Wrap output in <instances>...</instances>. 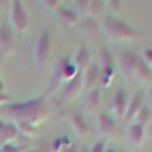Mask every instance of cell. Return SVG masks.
<instances>
[{
    "mask_svg": "<svg viewBox=\"0 0 152 152\" xmlns=\"http://www.w3.org/2000/svg\"><path fill=\"white\" fill-rule=\"evenodd\" d=\"M49 94L43 96H34V99H28V101H15V103H9L4 107H0V116L2 120H11L13 124L17 122H30L39 126L52 116V105H49Z\"/></svg>",
    "mask_w": 152,
    "mask_h": 152,
    "instance_id": "cell-1",
    "label": "cell"
},
{
    "mask_svg": "<svg viewBox=\"0 0 152 152\" xmlns=\"http://www.w3.org/2000/svg\"><path fill=\"white\" fill-rule=\"evenodd\" d=\"M101 32H105V37L111 41H139V39H144L141 30L133 28L122 17H114V15H107L101 22Z\"/></svg>",
    "mask_w": 152,
    "mask_h": 152,
    "instance_id": "cell-2",
    "label": "cell"
},
{
    "mask_svg": "<svg viewBox=\"0 0 152 152\" xmlns=\"http://www.w3.org/2000/svg\"><path fill=\"white\" fill-rule=\"evenodd\" d=\"M79 73L77 66L73 64V58L71 56H64V58H60L58 62H56V69H54V77H52V84H49V90H47V94H52V90L58 86V84H69L71 79H73L75 75Z\"/></svg>",
    "mask_w": 152,
    "mask_h": 152,
    "instance_id": "cell-3",
    "label": "cell"
},
{
    "mask_svg": "<svg viewBox=\"0 0 152 152\" xmlns=\"http://www.w3.org/2000/svg\"><path fill=\"white\" fill-rule=\"evenodd\" d=\"M32 58L37 66H43L49 62V58H52V32H49V28L41 30L37 34L34 45H32Z\"/></svg>",
    "mask_w": 152,
    "mask_h": 152,
    "instance_id": "cell-4",
    "label": "cell"
},
{
    "mask_svg": "<svg viewBox=\"0 0 152 152\" xmlns=\"http://www.w3.org/2000/svg\"><path fill=\"white\" fill-rule=\"evenodd\" d=\"M9 26L15 30V34L26 32V28H28V13H26V9L19 0H13L11 2V9H9Z\"/></svg>",
    "mask_w": 152,
    "mask_h": 152,
    "instance_id": "cell-5",
    "label": "cell"
},
{
    "mask_svg": "<svg viewBox=\"0 0 152 152\" xmlns=\"http://www.w3.org/2000/svg\"><path fill=\"white\" fill-rule=\"evenodd\" d=\"M22 141H30V139L24 137V135H19V131H17V126L13 122H7V120L0 118V146L11 144V146H17L19 148ZM19 150H22V148H19Z\"/></svg>",
    "mask_w": 152,
    "mask_h": 152,
    "instance_id": "cell-6",
    "label": "cell"
},
{
    "mask_svg": "<svg viewBox=\"0 0 152 152\" xmlns=\"http://www.w3.org/2000/svg\"><path fill=\"white\" fill-rule=\"evenodd\" d=\"M126 105H129V92H126V88L120 86V88L114 90V94H111V99H109V107H111L109 114L116 120H122L124 111H126Z\"/></svg>",
    "mask_w": 152,
    "mask_h": 152,
    "instance_id": "cell-7",
    "label": "cell"
},
{
    "mask_svg": "<svg viewBox=\"0 0 152 152\" xmlns=\"http://www.w3.org/2000/svg\"><path fill=\"white\" fill-rule=\"evenodd\" d=\"M66 120H69V124H71V129L77 133V137H82V139H86V137H90L92 135V124L86 120V116L84 114H79V111H66Z\"/></svg>",
    "mask_w": 152,
    "mask_h": 152,
    "instance_id": "cell-8",
    "label": "cell"
},
{
    "mask_svg": "<svg viewBox=\"0 0 152 152\" xmlns=\"http://www.w3.org/2000/svg\"><path fill=\"white\" fill-rule=\"evenodd\" d=\"M17 47V34L9 22H0V54H13Z\"/></svg>",
    "mask_w": 152,
    "mask_h": 152,
    "instance_id": "cell-9",
    "label": "cell"
},
{
    "mask_svg": "<svg viewBox=\"0 0 152 152\" xmlns=\"http://www.w3.org/2000/svg\"><path fill=\"white\" fill-rule=\"evenodd\" d=\"M146 105V94H144V90H137L135 94H131L129 96V105H126V111H124V118H122V122L129 126V124H133V120L135 116L139 114V109Z\"/></svg>",
    "mask_w": 152,
    "mask_h": 152,
    "instance_id": "cell-10",
    "label": "cell"
},
{
    "mask_svg": "<svg viewBox=\"0 0 152 152\" xmlns=\"http://www.w3.org/2000/svg\"><path fill=\"white\" fill-rule=\"evenodd\" d=\"M139 54L135 52H122L118 56V69H120V73L124 75V79H133V73H135V66L139 62Z\"/></svg>",
    "mask_w": 152,
    "mask_h": 152,
    "instance_id": "cell-11",
    "label": "cell"
},
{
    "mask_svg": "<svg viewBox=\"0 0 152 152\" xmlns=\"http://www.w3.org/2000/svg\"><path fill=\"white\" fill-rule=\"evenodd\" d=\"M96 129L101 135H114L118 131V120L109 114V111H99L96 116Z\"/></svg>",
    "mask_w": 152,
    "mask_h": 152,
    "instance_id": "cell-12",
    "label": "cell"
},
{
    "mask_svg": "<svg viewBox=\"0 0 152 152\" xmlns=\"http://www.w3.org/2000/svg\"><path fill=\"white\" fill-rule=\"evenodd\" d=\"M82 77H84V90H86V92H88V90L99 88V84H101V66H99V62L90 64L82 73Z\"/></svg>",
    "mask_w": 152,
    "mask_h": 152,
    "instance_id": "cell-13",
    "label": "cell"
},
{
    "mask_svg": "<svg viewBox=\"0 0 152 152\" xmlns=\"http://www.w3.org/2000/svg\"><path fill=\"white\" fill-rule=\"evenodd\" d=\"M73 64L77 66L79 73H84V71L92 64V52H90V47H88L86 43H82V45L77 47V52H75V56H73Z\"/></svg>",
    "mask_w": 152,
    "mask_h": 152,
    "instance_id": "cell-14",
    "label": "cell"
},
{
    "mask_svg": "<svg viewBox=\"0 0 152 152\" xmlns=\"http://www.w3.org/2000/svg\"><path fill=\"white\" fill-rule=\"evenodd\" d=\"M84 92V77L82 73H77L71 82L64 86V92H62V101H75L79 94Z\"/></svg>",
    "mask_w": 152,
    "mask_h": 152,
    "instance_id": "cell-15",
    "label": "cell"
},
{
    "mask_svg": "<svg viewBox=\"0 0 152 152\" xmlns=\"http://www.w3.org/2000/svg\"><path fill=\"white\" fill-rule=\"evenodd\" d=\"M126 139H129V144L133 146V148H139V146L146 141V126H141V124H137V122L129 124V129H126Z\"/></svg>",
    "mask_w": 152,
    "mask_h": 152,
    "instance_id": "cell-16",
    "label": "cell"
},
{
    "mask_svg": "<svg viewBox=\"0 0 152 152\" xmlns=\"http://www.w3.org/2000/svg\"><path fill=\"white\" fill-rule=\"evenodd\" d=\"M56 15L60 17V22H64L66 26H79V13L73 7H62L60 4L56 9Z\"/></svg>",
    "mask_w": 152,
    "mask_h": 152,
    "instance_id": "cell-17",
    "label": "cell"
},
{
    "mask_svg": "<svg viewBox=\"0 0 152 152\" xmlns=\"http://www.w3.org/2000/svg\"><path fill=\"white\" fill-rule=\"evenodd\" d=\"M133 79H137L141 86H150V82H152V69H150L141 58H139V62H137V66H135Z\"/></svg>",
    "mask_w": 152,
    "mask_h": 152,
    "instance_id": "cell-18",
    "label": "cell"
},
{
    "mask_svg": "<svg viewBox=\"0 0 152 152\" xmlns=\"http://www.w3.org/2000/svg\"><path fill=\"white\" fill-rule=\"evenodd\" d=\"M79 28H82L86 34L94 37V34L99 32V30H101V24L96 22L94 17H86V19H79Z\"/></svg>",
    "mask_w": 152,
    "mask_h": 152,
    "instance_id": "cell-19",
    "label": "cell"
},
{
    "mask_svg": "<svg viewBox=\"0 0 152 152\" xmlns=\"http://www.w3.org/2000/svg\"><path fill=\"white\" fill-rule=\"evenodd\" d=\"M133 122H137L141 126H150V122H152V107L150 105H144V107L139 109V114L135 116Z\"/></svg>",
    "mask_w": 152,
    "mask_h": 152,
    "instance_id": "cell-20",
    "label": "cell"
},
{
    "mask_svg": "<svg viewBox=\"0 0 152 152\" xmlns=\"http://www.w3.org/2000/svg\"><path fill=\"white\" fill-rule=\"evenodd\" d=\"M99 105H101V88L88 90L86 92V107L88 109H96Z\"/></svg>",
    "mask_w": 152,
    "mask_h": 152,
    "instance_id": "cell-21",
    "label": "cell"
},
{
    "mask_svg": "<svg viewBox=\"0 0 152 152\" xmlns=\"http://www.w3.org/2000/svg\"><path fill=\"white\" fill-rule=\"evenodd\" d=\"M71 144H73V139H71L69 135H62V137H56L52 141V152H64Z\"/></svg>",
    "mask_w": 152,
    "mask_h": 152,
    "instance_id": "cell-22",
    "label": "cell"
},
{
    "mask_svg": "<svg viewBox=\"0 0 152 152\" xmlns=\"http://www.w3.org/2000/svg\"><path fill=\"white\" fill-rule=\"evenodd\" d=\"M103 9H105V2L103 0H94V2H90V9H88V17H99L101 13H103Z\"/></svg>",
    "mask_w": 152,
    "mask_h": 152,
    "instance_id": "cell-23",
    "label": "cell"
},
{
    "mask_svg": "<svg viewBox=\"0 0 152 152\" xmlns=\"http://www.w3.org/2000/svg\"><path fill=\"white\" fill-rule=\"evenodd\" d=\"M105 7L109 9V15L120 17V11H122V2L120 0H109V2H105Z\"/></svg>",
    "mask_w": 152,
    "mask_h": 152,
    "instance_id": "cell-24",
    "label": "cell"
},
{
    "mask_svg": "<svg viewBox=\"0 0 152 152\" xmlns=\"http://www.w3.org/2000/svg\"><path fill=\"white\" fill-rule=\"evenodd\" d=\"M39 7H43V9H47V11L56 13V9L60 7V2H58V0H43V2H39Z\"/></svg>",
    "mask_w": 152,
    "mask_h": 152,
    "instance_id": "cell-25",
    "label": "cell"
},
{
    "mask_svg": "<svg viewBox=\"0 0 152 152\" xmlns=\"http://www.w3.org/2000/svg\"><path fill=\"white\" fill-rule=\"evenodd\" d=\"M105 148H107L105 139H99V141H94V144L90 146V152H105Z\"/></svg>",
    "mask_w": 152,
    "mask_h": 152,
    "instance_id": "cell-26",
    "label": "cell"
},
{
    "mask_svg": "<svg viewBox=\"0 0 152 152\" xmlns=\"http://www.w3.org/2000/svg\"><path fill=\"white\" fill-rule=\"evenodd\" d=\"M77 7H73L77 13H88V9H90V2L88 0H79V2H75Z\"/></svg>",
    "mask_w": 152,
    "mask_h": 152,
    "instance_id": "cell-27",
    "label": "cell"
},
{
    "mask_svg": "<svg viewBox=\"0 0 152 152\" xmlns=\"http://www.w3.org/2000/svg\"><path fill=\"white\" fill-rule=\"evenodd\" d=\"M141 60L152 69V47H148V49H144V54H141Z\"/></svg>",
    "mask_w": 152,
    "mask_h": 152,
    "instance_id": "cell-28",
    "label": "cell"
},
{
    "mask_svg": "<svg viewBox=\"0 0 152 152\" xmlns=\"http://www.w3.org/2000/svg\"><path fill=\"white\" fill-rule=\"evenodd\" d=\"M9 103H11L9 94H7V92H0V107H4V105H9Z\"/></svg>",
    "mask_w": 152,
    "mask_h": 152,
    "instance_id": "cell-29",
    "label": "cell"
},
{
    "mask_svg": "<svg viewBox=\"0 0 152 152\" xmlns=\"http://www.w3.org/2000/svg\"><path fill=\"white\" fill-rule=\"evenodd\" d=\"M64 152H79V146L75 144V141H73V144H71V146H69V148H66Z\"/></svg>",
    "mask_w": 152,
    "mask_h": 152,
    "instance_id": "cell-30",
    "label": "cell"
},
{
    "mask_svg": "<svg viewBox=\"0 0 152 152\" xmlns=\"http://www.w3.org/2000/svg\"><path fill=\"white\" fill-rule=\"evenodd\" d=\"M148 101H150V107H152V82L148 86Z\"/></svg>",
    "mask_w": 152,
    "mask_h": 152,
    "instance_id": "cell-31",
    "label": "cell"
},
{
    "mask_svg": "<svg viewBox=\"0 0 152 152\" xmlns=\"http://www.w3.org/2000/svg\"><path fill=\"white\" fill-rule=\"evenodd\" d=\"M0 92H7V86H4V82L0 79Z\"/></svg>",
    "mask_w": 152,
    "mask_h": 152,
    "instance_id": "cell-32",
    "label": "cell"
},
{
    "mask_svg": "<svg viewBox=\"0 0 152 152\" xmlns=\"http://www.w3.org/2000/svg\"><path fill=\"white\" fill-rule=\"evenodd\" d=\"M2 64H4V54H0V69H2Z\"/></svg>",
    "mask_w": 152,
    "mask_h": 152,
    "instance_id": "cell-33",
    "label": "cell"
},
{
    "mask_svg": "<svg viewBox=\"0 0 152 152\" xmlns=\"http://www.w3.org/2000/svg\"><path fill=\"white\" fill-rule=\"evenodd\" d=\"M105 152H118V150H116V148H109V146H107V148H105Z\"/></svg>",
    "mask_w": 152,
    "mask_h": 152,
    "instance_id": "cell-34",
    "label": "cell"
},
{
    "mask_svg": "<svg viewBox=\"0 0 152 152\" xmlns=\"http://www.w3.org/2000/svg\"><path fill=\"white\" fill-rule=\"evenodd\" d=\"M148 135L152 137V122H150V126H148Z\"/></svg>",
    "mask_w": 152,
    "mask_h": 152,
    "instance_id": "cell-35",
    "label": "cell"
},
{
    "mask_svg": "<svg viewBox=\"0 0 152 152\" xmlns=\"http://www.w3.org/2000/svg\"><path fill=\"white\" fill-rule=\"evenodd\" d=\"M79 152H90V148H79Z\"/></svg>",
    "mask_w": 152,
    "mask_h": 152,
    "instance_id": "cell-36",
    "label": "cell"
},
{
    "mask_svg": "<svg viewBox=\"0 0 152 152\" xmlns=\"http://www.w3.org/2000/svg\"><path fill=\"white\" fill-rule=\"evenodd\" d=\"M118 152H126V150H118Z\"/></svg>",
    "mask_w": 152,
    "mask_h": 152,
    "instance_id": "cell-37",
    "label": "cell"
}]
</instances>
